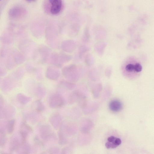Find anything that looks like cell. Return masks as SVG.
Wrapping results in <instances>:
<instances>
[{
	"instance_id": "obj_1",
	"label": "cell",
	"mask_w": 154,
	"mask_h": 154,
	"mask_svg": "<svg viewBox=\"0 0 154 154\" xmlns=\"http://www.w3.org/2000/svg\"><path fill=\"white\" fill-rule=\"evenodd\" d=\"M63 100L59 95L54 94L52 95L49 99V104L52 108H57L60 107L63 104Z\"/></svg>"
},
{
	"instance_id": "obj_2",
	"label": "cell",
	"mask_w": 154,
	"mask_h": 154,
	"mask_svg": "<svg viewBox=\"0 0 154 154\" xmlns=\"http://www.w3.org/2000/svg\"><path fill=\"white\" fill-rule=\"evenodd\" d=\"M51 5V12L53 14H58L60 11L62 5L61 0H49Z\"/></svg>"
},
{
	"instance_id": "obj_3",
	"label": "cell",
	"mask_w": 154,
	"mask_h": 154,
	"mask_svg": "<svg viewBox=\"0 0 154 154\" xmlns=\"http://www.w3.org/2000/svg\"><path fill=\"white\" fill-rule=\"evenodd\" d=\"M49 49L45 47H42L38 50V56L41 61L44 62L47 61L50 52Z\"/></svg>"
},
{
	"instance_id": "obj_4",
	"label": "cell",
	"mask_w": 154,
	"mask_h": 154,
	"mask_svg": "<svg viewBox=\"0 0 154 154\" xmlns=\"http://www.w3.org/2000/svg\"><path fill=\"white\" fill-rule=\"evenodd\" d=\"M24 10L19 7H15L12 8L9 12L10 17L13 18L19 17L23 14Z\"/></svg>"
},
{
	"instance_id": "obj_5",
	"label": "cell",
	"mask_w": 154,
	"mask_h": 154,
	"mask_svg": "<svg viewBox=\"0 0 154 154\" xmlns=\"http://www.w3.org/2000/svg\"><path fill=\"white\" fill-rule=\"evenodd\" d=\"M47 76L49 79H56L58 78L59 73L57 68L50 67L47 70Z\"/></svg>"
},
{
	"instance_id": "obj_6",
	"label": "cell",
	"mask_w": 154,
	"mask_h": 154,
	"mask_svg": "<svg viewBox=\"0 0 154 154\" xmlns=\"http://www.w3.org/2000/svg\"><path fill=\"white\" fill-rule=\"evenodd\" d=\"M109 108L112 111L117 112L121 109L122 105L121 103L119 100H113L110 102Z\"/></svg>"
},
{
	"instance_id": "obj_7",
	"label": "cell",
	"mask_w": 154,
	"mask_h": 154,
	"mask_svg": "<svg viewBox=\"0 0 154 154\" xmlns=\"http://www.w3.org/2000/svg\"><path fill=\"white\" fill-rule=\"evenodd\" d=\"M50 127L47 126H43L41 128V133L44 138H47L51 135H52V133Z\"/></svg>"
},
{
	"instance_id": "obj_8",
	"label": "cell",
	"mask_w": 154,
	"mask_h": 154,
	"mask_svg": "<svg viewBox=\"0 0 154 154\" xmlns=\"http://www.w3.org/2000/svg\"><path fill=\"white\" fill-rule=\"evenodd\" d=\"M19 145L20 143L17 138L13 137L10 142L9 149L11 151L15 150L18 148Z\"/></svg>"
},
{
	"instance_id": "obj_9",
	"label": "cell",
	"mask_w": 154,
	"mask_h": 154,
	"mask_svg": "<svg viewBox=\"0 0 154 154\" xmlns=\"http://www.w3.org/2000/svg\"><path fill=\"white\" fill-rule=\"evenodd\" d=\"M15 123V120L12 119L10 120L8 122L7 125V130L9 134L12 133Z\"/></svg>"
},
{
	"instance_id": "obj_10",
	"label": "cell",
	"mask_w": 154,
	"mask_h": 154,
	"mask_svg": "<svg viewBox=\"0 0 154 154\" xmlns=\"http://www.w3.org/2000/svg\"><path fill=\"white\" fill-rule=\"evenodd\" d=\"M36 109L38 112H41L44 110V108L43 106L42 102L39 100L37 101L36 102Z\"/></svg>"
},
{
	"instance_id": "obj_11",
	"label": "cell",
	"mask_w": 154,
	"mask_h": 154,
	"mask_svg": "<svg viewBox=\"0 0 154 154\" xmlns=\"http://www.w3.org/2000/svg\"><path fill=\"white\" fill-rule=\"evenodd\" d=\"M18 97L19 100L21 102V103H24L25 102H26L27 101H28L29 100V97H27L26 96L22 94H19Z\"/></svg>"
},
{
	"instance_id": "obj_12",
	"label": "cell",
	"mask_w": 154,
	"mask_h": 154,
	"mask_svg": "<svg viewBox=\"0 0 154 154\" xmlns=\"http://www.w3.org/2000/svg\"><path fill=\"white\" fill-rule=\"evenodd\" d=\"M126 70L129 72H131L134 70V65L132 64H128L125 67Z\"/></svg>"
},
{
	"instance_id": "obj_13",
	"label": "cell",
	"mask_w": 154,
	"mask_h": 154,
	"mask_svg": "<svg viewBox=\"0 0 154 154\" xmlns=\"http://www.w3.org/2000/svg\"><path fill=\"white\" fill-rule=\"evenodd\" d=\"M142 70V67L141 65L139 63H137L134 65V71L137 72H139L141 71Z\"/></svg>"
},
{
	"instance_id": "obj_14",
	"label": "cell",
	"mask_w": 154,
	"mask_h": 154,
	"mask_svg": "<svg viewBox=\"0 0 154 154\" xmlns=\"http://www.w3.org/2000/svg\"><path fill=\"white\" fill-rule=\"evenodd\" d=\"M122 141L121 139L119 138H116L114 141H113V143L114 144L118 146L120 145Z\"/></svg>"
},
{
	"instance_id": "obj_15",
	"label": "cell",
	"mask_w": 154,
	"mask_h": 154,
	"mask_svg": "<svg viewBox=\"0 0 154 154\" xmlns=\"http://www.w3.org/2000/svg\"><path fill=\"white\" fill-rule=\"evenodd\" d=\"M116 138L113 136H111L107 138V140L108 142H113Z\"/></svg>"
},
{
	"instance_id": "obj_16",
	"label": "cell",
	"mask_w": 154,
	"mask_h": 154,
	"mask_svg": "<svg viewBox=\"0 0 154 154\" xmlns=\"http://www.w3.org/2000/svg\"><path fill=\"white\" fill-rule=\"evenodd\" d=\"M27 2H32L35 1L36 0H26Z\"/></svg>"
},
{
	"instance_id": "obj_17",
	"label": "cell",
	"mask_w": 154,
	"mask_h": 154,
	"mask_svg": "<svg viewBox=\"0 0 154 154\" xmlns=\"http://www.w3.org/2000/svg\"></svg>"
}]
</instances>
